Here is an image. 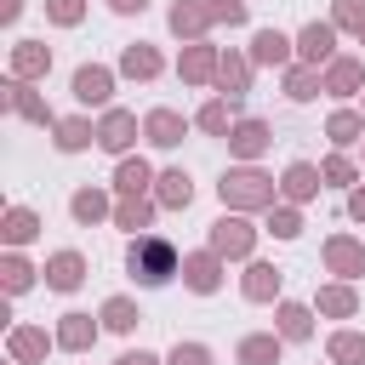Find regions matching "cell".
Here are the masks:
<instances>
[{
    "label": "cell",
    "mask_w": 365,
    "mask_h": 365,
    "mask_svg": "<svg viewBox=\"0 0 365 365\" xmlns=\"http://www.w3.org/2000/svg\"><path fill=\"white\" fill-rule=\"evenodd\" d=\"M188 285H194V291H211V285H217V262H211V257H194V262H188Z\"/></svg>",
    "instance_id": "obj_14"
},
{
    "label": "cell",
    "mask_w": 365,
    "mask_h": 365,
    "mask_svg": "<svg viewBox=\"0 0 365 365\" xmlns=\"http://www.w3.org/2000/svg\"><path fill=\"white\" fill-rule=\"evenodd\" d=\"M63 342H68V348H86V342H91V325H86V319L74 314V319L63 325Z\"/></svg>",
    "instance_id": "obj_22"
},
{
    "label": "cell",
    "mask_w": 365,
    "mask_h": 365,
    "mask_svg": "<svg viewBox=\"0 0 365 365\" xmlns=\"http://www.w3.org/2000/svg\"><path fill=\"white\" fill-rule=\"evenodd\" d=\"M51 285H57V291H74V285H80V257H74V251L51 257Z\"/></svg>",
    "instance_id": "obj_5"
},
{
    "label": "cell",
    "mask_w": 365,
    "mask_h": 365,
    "mask_svg": "<svg viewBox=\"0 0 365 365\" xmlns=\"http://www.w3.org/2000/svg\"><path fill=\"white\" fill-rule=\"evenodd\" d=\"M57 143H63V148H86V125H80V120H68V125L57 131Z\"/></svg>",
    "instance_id": "obj_25"
},
{
    "label": "cell",
    "mask_w": 365,
    "mask_h": 365,
    "mask_svg": "<svg viewBox=\"0 0 365 365\" xmlns=\"http://www.w3.org/2000/svg\"><path fill=\"white\" fill-rule=\"evenodd\" d=\"M354 86H359V68L354 63H336L331 68V91H354Z\"/></svg>",
    "instance_id": "obj_21"
},
{
    "label": "cell",
    "mask_w": 365,
    "mask_h": 365,
    "mask_svg": "<svg viewBox=\"0 0 365 365\" xmlns=\"http://www.w3.org/2000/svg\"><path fill=\"white\" fill-rule=\"evenodd\" d=\"M285 46H291L285 34H274V29H262V34H257V63H285Z\"/></svg>",
    "instance_id": "obj_7"
},
{
    "label": "cell",
    "mask_w": 365,
    "mask_h": 365,
    "mask_svg": "<svg viewBox=\"0 0 365 365\" xmlns=\"http://www.w3.org/2000/svg\"><path fill=\"white\" fill-rule=\"evenodd\" d=\"M103 314H108V325H114V331H131V325H137V314H131V302H120V297H114V302H108Z\"/></svg>",
    "instance_id": "obj_20"
},
{
    "label": "cell",
    "mask_w": 365,
    "mask_h": 365,
    "mask_svg": "<svg viewBox=\"0 0 365 365\" xmlns=\"http://www.w3.org/2000/svg\"><path fill=\"white\" fill-rule=\"evenodd\" d=\"M148 0H114V11H143Z\"/></svg>",
    "instance_id": "obj_38"
},
{
    "label": "cell",
    "mask_w": 365,
    "mask_h": 365,
    "mask_svg": "<svg viewBox=\"0 0 365 365\" xmlns=\"http://www.w3.org/2000/svg\"><path fill=\"white\" fill-rule=\"evenodd\" d=\"M354 217H365V194H354Z\"/></svg>",
    "instance_id": "obj_39"
},
{
    "label": "cell",
    "mask_w": 365,
    "mask_h": 365,
    "mask_svg": "<svg viewBox=\"0 0 365 365\" xmlns=\"http://www.w3.org/2000/svg\"><path fill=\"white\" fill-rule=\"evenodd\" d=\"M171 365H205V348H177Z\"/></svg>",
    "instance_id": "obj_34"
},
{
    "label": "cell",
    "mask_w": 365,
    "mask_h": 365,
    "mask_svg": "<svg viewBox=\"0 0 365 365\" xmlns=\"http://www.w3.org/2000/svg\"><path fill=\"white\" fill-rule=\"evenodd\" d=\"M291 97H297V103L314 97V80H308V74H291Z\"/></svg>",
    "instance_id": "obj_35"
},
{
    "label": "cell",
    "mask_w": 365,
    "mask_h": 365,
    "mask_svg": "<svg viewBox=\"0 0 365 365\" xmlns=\"http://www.w3.org/2000/svg\"><path fill=\"white\" fill-rule=\"evenodd\" d=\"M274 354H279V342H274V336H245V348H240V359H245V365H274Z\"/></svg>",
    "instance_id": "obj_6"
},
{
    "label": "cell",
    "mask_w": 365,
    "mask_h": 365,
    "mask_svg": "<svg viewBox=\"0 0 365 365\" xmlns=\"http://www.w3.org/2000/svg\"><path fill=\"white\" fill-rule=\"evenodd\" d=\"M285 188H291L297 200H308V194L319 188V177H314V165H291V171H285Z\"/></svg>",
    "instance_id": "obj_12"
},
{
    "label": "cell",
    "mask_w": 365,
    "mask_h": 365,
    "mask_svg": "<svg viewBox=\"0 0 365 365\" xmlns=\"http://www.w3.org/2000/svg\"><path fill=\"white\" fill-rule=\"evenodd\" d=\"M97 143H103V148H125V143H131V120H125V114H108V125H103Z\"/></svg>",
    "instance_id": "obj_10"
},
{
    "label": "cell",
    "mask_w": 365,
    "mask_h": 365,
    "mask_svg": "<svg viewBox=\"0 0 365 365\" xmlns=\"http://www.w3.org/2000/svg\"><path fill=\"white\" fill-rule=\"evenodd\" d=\"M74 217H80V222L103 217V200H97V194H74Z\"/></svg>",
    "instance_id": "obj_24"
},
{
    "label": "cell",
    "mask_w": 365,
    "mask_h": 365,
    "mask_svg": "<svg viewBox=\"0 0 365 365\" xmlns=\"http://www.w3.org/2000/svg\"><path fill=\"white\" fill-rule=\"evenodd\" d=\"M125 68H131V74H154V68H160V57H154L148 46H131V51H125Z\"/></svg>",
    "instance_id": "obj_16"
},
{
    "label": "cell",
    "mask_w": 365,
    "mask_h": 365,
    "mask_svg": "<svg viewBox=\"0 0 365 365\" xmlns=\"http://www.w3.org/2000/svg\"><path fill=\"white\" fill-rule=\"evenodd\" d=\"M51 17H63V23H74V17H80V0H51Z\"/></svg>",
    "instance_id": "obj_33"
},
{
    "label": "cell",
    "mask_w": 365,
    "mask_h": 365,
    "mask_svg": "<svg viewBox=\"0 0 365 365\" xmlns=\"http://www.w3.org/2000/svg\"><path fill=\"white\" fill-rule=\"evenodd\" d=\"M6 285L23 291V285H29V268H23V262H6Z\"/></svg>",
    "instance_id": "obj_31"
},
{
    "label": "cell",
    "mask_w": 365,
    "mask_h": 365,
    "mask_svg": "<svg viewBox=\"0 0 365 365\" xmlns=\"http://www.w3.org/2000/svg\"><path fill=\"white\" fill-rule=\"evenodd\" d=\"M160 182H165V188H160V200H165V205H188V194H194V188H188V177H182V171H165Z\"/></svg>",
    "instance_id": "obj_13"
},
{
    "label": "cell",
    "mask_w": 365,
    "mask_h": 365,
    "mask_svg": "<svg viewBox=\"0 0 365 365\" xmlns=\"http://www.w3.org/2000/svg\"><path fill=\"white\" fill-rule=\"evenodd\" d=\"M40 63H46V51H40V46H34V40H29V46H23V51H17V68H40Z\"/></svg>",
    "instance_id": "obj_28"
},
{
    "label": "cell",
    "mask_w": 365,
    "mask_h": 365,
    "mask_svg": "<svg viewBox=\"0 0 365 365\" xmlns=\"http://www.w3.org/2000/svg\"><path fill=\"white\" fill-rule=\"evenodd\" d=\"M211 240H217V251H228V257H240V251L251 245V228H245V222H228V217H222Z\"/></svg>",
    "instance_id": "obj_4"
},
{
    "label": "cell",
    "mask_w": 365,
    "mask_h": 365,
    "mask_svg": "<svg viewBox=\"0 0 365 365\" xmlns=\"http://www.w3.org/2000/svg\"><path fill=\"white\" fill-rule=\"evenodd\" d=\"M262 143H268V125H257V120H245V125L234 131V148H240V154H257Z\"/></svg>",
    "instance_id": "obj_11"
},
{
    "label": "cell",
    "mask_w": 365,
    "mask_h": 365,
    "mask_svg": "<svg viewBox=\"0 0 365 365\" xmlns=\"http://www.w3.org/2000/svg\"><path fill=\"white\" fill-rule=\"evenodd\" d=\"M74 97H80V103H103V97H108V74H103V68H80V74H74Z\"/></svg>",
    "instance_id": "obj_3"
},
{
    "label": "cell",
    "mask_w": 365,
    "mask_h": 365,
    "mask_svg": "<svg viewBox=\"0 0 365 365\" xmlns=\"http://www.w3.org/2000/svg\"><path fill=\"white\" fill-rule=\"evenodd\" d=\"M200 125H205V131H222V125H228V108H222V103H211V108L200 114Z\"/></svg>",
    "instance_id": "obj_26"
},
{
    "label": "cell",
    "mask_w": 365,
    "mask_h": 365,
    "mask_svg": "<svg viewBox=\"0 0 365 365\" xmlns=\"http://www.w3.org/2000/svg\"><path fill=\"white\" fill-rule=\"evenodd\" d=\"M279 331H285V336H308V308H297V302L279 308Z\"/></svg>",
    "instance_id": "obj_15"
},
{
    "label": "cell",
    "mask_w": 365,
    "mask_h": 365,
    "mask_svg": "<svg viewBox=\"0 0 365 365\" xmlns=\"http://www.w3.org/2000/svg\"><path fill=\"white\" fill-rule=\"evenodd\" d=\"M6 234H11V240H29V234H34V217H29V211H11V228H6Z\"/></svg>",
    "instance_id": "obj_27"
},
{
    "label": "cell",
    "mask_w": 365,
    "mask_h": 365,
    "mask_svg": "<svg viewBox=\"0 0 365 365\" xmlns=\"http://www.w3.org/2000/svg\"><path fill=\"white\" fill-rule=\"evenodd\" d=\"M331 354H336L342 365H359V359H365V342H359V336H336V342H331Z\"/></svg>",
    "instance_id": "obj_19"
},
{
    "label": "cell",
    "mask_w": 365,
    "mask_h": 365,
    "mask_svg": "<svg viewBox=\"0 0 365 365\" xmlns=\"http://www.w3.org/2000/svg\"><path fill=\"white\" fill-rule=\"evenodd\" d=\"M148 137H154L160 148H171V143L182 137V120H177V114H154V120H148Z\"/></svg>",
    "instance_id": "obj_9"
},
{
    "label": "cell",
    "mask_w": 365,
    "mask_h": 365,
    "mask_svg": "<svg viewBox=\"0 0 365 365\" xmlns=\"http://www.w3.org/2000/svg\"><path fill=\"white\" fill-rule=\"evenodd\" d=\"M143 182H148V165H143V160H125V165H120V188H125V194H137Z\"/></svg>",
    "instance_id": "obj_17"
},
{
    "label": "cell",
    "mask_w": 365,
    "mask_h": 365,
    "mask_svg": "<svg viewBox=\"0 0 365 365\" xmlns=\"http://www.w3.org/2000/svg\"><path fill=\"white\" fill-rule=\"evenodd\" d=\"M125 262H131V274H137L143 285H165V279L177 274V251H171L165 240H154V234H148V240H137Z\"/></svg>",
    "instance_id": "obj_1"
},
{
    "label": "cell",
    "mask_w": 365,
    "mask_h": 365,
    "mask_svg": "<svg viewBox=\"0 0 365 365\" xmlns=\"http://www.w3.org/2000/svg\"><path fill=\"white\" fill-rule=\"evenodd\" d=\"M325 51H331V29H325V23H308V29H302V57L319 63Z\"/></svg>",
    "instance_id": "obj_8"
},
{
    "label": "cell",
    "mask_w": 365,
    "mask_h": 365,
    "mask_svg": "<svg viewBox=\"0 0 365 365\" xmlns=\"http://www.w3.org/2000/svg\"><path fill=\"white\" fill-rule=\"evenodd\" d=\"M274 285H279V274H274V268H262V262H257V268H251V279H245V291H251V297H268Z\"/></svg>",
    "instance_id": "obj_18"
},
{
    "label": "cell",
    "mask_w": 365,
    "mask_h": 365,
    "mask_svg": "<svg viewBox=\"0 0 365 365\" xmlns=\"http://www.w3.org/2000/svg\"><path fill=\"white\" fill-rule=\"evenodd\" d=\"M331 137H336V143H354V137H359V120H354V114H336V120H331Z\"/></svg>",
    "instance_id": "obj_23"
},
{
    "label": "cell",
    "mask_w": 365,
    "mask_h": 365,
    "mask_svg": "<svg viewBox=\"0 0 365 365\" xmlns=\"http://www.w3.org/2000/svg\"><path fill=\"white\" fill-rule=\"evenodd\" d=\"M222 200H234V205H257V200H268V188H262L257 171H234V177H222Z\"/></svg>",
    "instance_id": "obj_2"
},
{
    "label": "cell",
    "mask_w": 365,
    "mask_h": 365,
    "mask_svg": "<svg viewBox=\"0 0 365 365\" xmlns=\"http://www.w3.org/2000/svg\"><path fill=\"white\" fill-rule=\"evenodd\" d=\"M331 262H336V268H359V251H354V245H331Z\"/></svg>",
    "instance_id": "obj_29"
},
{
    "label": "cell",
    "mask_w": 365,
    "mask_h": 365,
    "mask_svg": "<svg viewBox=\"0 0 365 365\" xmlns=\"http://www.w3.org/2000/svg\"><path fill=\"white\" fill-rule=\"evenodd\" d=\"M120 222H125V228H143V222H148V205H125Z\"/></svg>",
    "instance_id": "obj_30"
},
{
    "label": "cell",
    "mask_w": 365,
    "mask_h": 365,
    "mask_svg": "<svg viewBox=\"0 0 365 365\" xmlns=\"http://www.w3.org/2000/svg\"><path fill=\"white\" fill-rule=\"evenodd\" d=\"M120 365H154V354H143V348H137V354H125Z\"/></svg>",
    "instance_id": "obj_37"
},
{
    "label": "cell",
    "mask_w": 365,
    "mask_h": 365,
    "mask_svg": "<svg viewBox=\"0 0 365 365\" xmlns=\"http://www.w3.org/2000/svg\"><path fill=\"white\" fill-rule=\"evenodd\" d=\"M325 308H331V314H348L354 297H348V291H325Z\"/></svg>",
    "instance_id": "obj_32"
},
{
    "label": "cell",
    "mask_w": 365,
    "mask_h": 365,
    "mask_svg": "<svg viewBox=\"0 0 365 365\" xmlns=\"http://www.w3.org/2000/svg\"><path fill=\"white\" fill-rule=\"evenodd\" d=\"M342 23H359V29H365V6H359V0H342Z\"/></svg>",
    "instance_id": "obj_36"
}]
</instances>
